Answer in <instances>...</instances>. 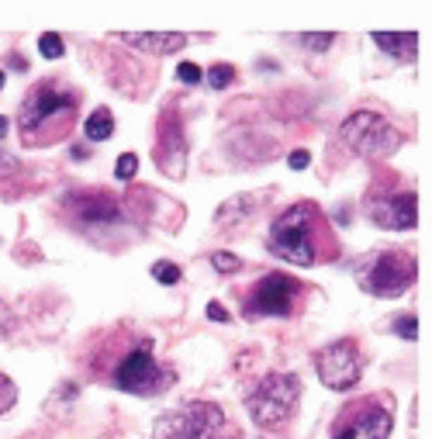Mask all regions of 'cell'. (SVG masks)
I'll list each match as a JSON object with an SVG mask.
<instances>
[{"label":"cell","mask_w":432,"mask_h":439,"mask_svg":"<svg viewBox=\"0 0 432 439\" xmlns=\"http://www.w3.org/2000/svg\"><path fill=\"white\" fill-rule=\"evenodd\" d=\"M4 83H7V77H4V73H0V90H4Z\"/></svg>","instance_id":"cell-29"},{"label":"cell","mask_w":432,"mask_h":439,"mask_svg":"<svg viewBox=\"0 0 432 439\" xmlns=\"http://www.w3.org/2000/svg\"><path fill=\"white\" fill-rule=\"evenodd\" d=\"M374 42L381 49H388V56L394 59H405V63H415V52H419V35L415 32H401V35H388V32H377Z\"/></svg>","instance_id":"cell-13"},{"label":"cell","mask_w":432,"mask_h":439,"mask_svg":"<svg viewBox=\"0 0 432 439\" xmlns=\"http://www.w3.org/2000/svg\"><path fill=\"white\" fill-rule=\"evenodd\" d=\"M211 263H215V270H222V274H232V270L242 267V260H239L236 253H215Z\"/></svg>","instance_id":"cell-23"},{"label":"cell","mask_w":432,"mask_h":439,"mask_svg":"<svg viewBox=\"0 0 432 439\" xmlns=\"http://www.w3.org/2000/svg\"><path fill=\"white\" fill-rule=\"evenodd\" d=\"M298 301H301V280L287 274H267L246 298V319H270V315L287 319L298 312Z\"/></svg>","instance_id":"cell-8"},{"label":"cell","mask_w":432,"mask_h":439,"mask_svg":"<svg viewBox=\"0 0 432 439\" xmlns=\"http://www.w3.org/2000/svg\"><path fill=\"white\" fill-rule=\"evenodd\" d=\"M315 367H318V377H322L325 388H332V391H350L353 384H360V377H363V353H360L356 339H336V343H329V346L318 353Z\"/></svg>","instance_id":"cell-9"},{"label":"cell","mask_w":432,"mask_h":439,"mask_svg":"<svg viewBox=\"0 0 432 439\" xmlns=\"http://www.w3.org/2000/svg\"><path fill=\"white\" fill-rule=\"evenodd\" d=\"M367 211L374 218V225L381 229H415L419 222V198L415 191H401V194H377L374 201H367Z\"/></svg>","instance_id":"cell-11"},{"label":"cell","mask_w":432,"mask_h":439,"mask_svg":"<svg viewBox=\"0 0 432 439\" xmlns=\"http://www.w3.org/2000/svg\"><path fill=\"white\" fill-rule=\"evenodd\" d=\"M7 135V118H0V139Z\"/></svg>","instance_id":"cell-28"},{"label":"cell","mask_w":432,"mask_h":439,"mask_svg":"<svg viewBox=\"0 0 432 439\" xmlns=\"http://www.w3.org/2000/svg\"><path fill=\"white\" fill-rule=\"evenodd\" d=\"M83 135H87L90 142H108V139L115 135V115H111L108 108H94V115L83 125Z\"/></svg>","instance_id":"cell-15"},{"label":"cell","mask_w":432,"mask_h":439,"mask_svg":"<svg viewBox=\"0 0 432 439\" xmlns=\"http://www.w3.org/2000/svg\"><path fill=\"white\" fill-rule=\"evenodd\" d=\"M256 194H242V198H232L225 201L222 208H218V225H229V222H239L242 215H249L253 208H256Z\"/></svg>","instance_id":"cell-16"},{"label":"cell","mask_w":432,"mask_h":439,"mask_svg":"<svg viewBox=\"0 0 432 439\" xmlns=\"http://www.w3.org/2000/svg\"><path fill=\"white\" fill-rule=\"evenodd\" d=\"M80 218H87V222H115L118 218V204L111 198H104V194H94V201L83 198L77 208Z\"/></svg>","instance_id":"cell-14"},{"label":"cell","mask_w":432,"mask_h":439,"mask_svg":"<svg viewBox=\"0 0 432 439\" xmlns=\"http://www.w3.org/2000/svg\"><path fill=\"white\" fill-rule=\"evenodd\" d=\"M208 319H211V322H229V312H225L222 305H215V301H211V305H208Z\"/></svg>","instance_id":"cell-27"},{"label":"cell","mask_w":432,"mask_h":439,"mask_svg":"<svg viewBox=\"0 0 432 439\" xmlns=\"http://www.w3.org/2000/svg\"><path fill=\"white\" fill-rule=\"evenodd\" d=\"M394 332H401L405 339H415V336H419V322H415V315L408 312V315L394 319Z\"/></svg>","instance_id":"cell-24"},{"label":"cell","mask_w":432,"mask_h":439,"mask_svg":"<svg viewBox=\"0 0 432 439\" xmlns=\"http://www.w3.org/2000/svg\"><path fill=\"white\" fill-rule=\"evenodd\" d=\"M332 42H336V35H332V32H325V35H301V45H308L312 52H325Z\"/></svg>","instance_id":"cell-25"},{"label":"cell","mask_w":432,"mask_h":439,"mask_svg":"<svg viewBox=\"0 0 432 439\" xmlns=\"http://www.w3.org/2000/svg\"><path fill=\"white\" fill-rule=\"evenodd\" d=\"M353 274H356V284L367 294H374V298H398V294H405L415 284L419 263L405 249H381V253H370V256L356 260Z\"/></svg>","instance_id":"cell-3"},{"label":"cell","mask_w":432,"mask_h":439,"mask_svg":"<svg viewBox=\"0 0 432 439\" xmlns=\"http://www.w3.org/2000/svg\"><path fill=\"white\" fill-rule=\"evenodd\" d=\"M14 401H18V388H14V381L0 374V415H4V412H11V408H14Z\"/></svg>","instance_id":"cell-20"},{"label":"cell","mask_w":432,"mask_h":439,"mask_svg":"<svg viewBox=\"0 0 432 439\" xmlns=\"http://www.w3.org/2000/svg\"><path fill=\"white\" fill-rule=\"evenodd\" d=\"M391 429H394V415L381 401L360 398L343 412L332 439H391Z\"/></svg>","instance_id":"cell-10"},{"label":"cell","mask_w":432,"mask_h":439,"mask_svg":"<svg viewBox=\"0 0 432 439\" xmlns=\"http://www.w3.org/2000/svg\"><path fill=\"white\" fill-rule=\"evenodd\" d=\"M153 277L163 287H173V284H180V267L170 263V260H159V263H153Z\"/></svg>","instance_id":"cell-18"},{"label":"cell","mask_w":432,"mask_h":439,"mask_svg":"<svg viewBox=\"0 0 432 439\" xmlns=\"http://www.w3.org/2000/svg\"><path fill=\"white\" fill-rule=\"evenodd\" d=\"M204 80H208V87H211V90H225L229 83L236 80V70H232L229 63H215V66L204 73Z\"/></svg>","instance_id":"cell-17"},{"label":"cell","mask_w":432,"mask_h":439,"mask_svg":"<svg viewBox=\"0 0 432 439\" xmlns=\"http://www.w3.org/2000/svg\"><path fill=\"white\" fill-rule=\"evenodd\" d=\"M339 139H343V146L350 153L370 163L391 160L398 153V146H401V132L377 111H353L339 125Z\"/></svg>","instance_id":"cell-5"},{"label":"cell","mask_w":432,"mask_h":439,"mask_svg":"<svg viewBox=\"0 0 432 439\" xmlns=\"http://www.w3.org/2000/svg\"><path fill=\"white\" fill-rule=\"evenodd\" d=\"M177 80L187 83V87H194V83L204 80V73H201L197 63H180V66H177Z\"/></svg>","instance_id":"cell-22"},{"label":"cell","mask_w":432,"mask_h":439,"mask_svg":"<svg viewBox=\"0 0 432 439\" xmlns=\"http://www.w3.org/2000/svg\"><path fill=\"white\" fill-rule=\"evenodd\" d=\"M308 160H312V156H308V153H305V149H298V153H291V170H305V166H308Z\"/></svg>","instance_id":"cell-26"},{"label":"cell","mask_w":432,"mask_h":439,"mask_svg":"<svg viewBox=\"0 0 432 439\" xmlns=\"http://www.w3.org/2000/svg\"><path fill=\"white\" fill-rule=\"evenodd\" d=\"M225 426V412L215 401H187L153 426V439H215Z\"/></svg>","instance_id":"cell-7"},{"label":"cell","mask_w":432,"mask_h":439,"mask_svg":"<svg viewBox=\"0 0 432 439\" xmlns=\"http://www.w3.org/2000/svg\"><path fill=\"white\" fill-rule=\"evenodd\" d=\"M135 173H139V156H135V153H125V156H118L115 177H118V180H132Z\"/></svg>","instance_id":"cell-21"},{"label":"cell","mask_w":432,"mask_h":439,"mask_svg":"<svg viewBox=\"0 0 432 439\" xmlns=\"http://www.w3.org/2000/svg\"><path fill=\"white\" fill-rule=\"evenodd\" d=\"M121 42H128V45H135V49H142V52H153V56H170V52H180L184 45H187V35H180V32H149V35H135V32H121L118 35Z\"/></svg>","instance_id":"cell-12"},{"label":"cell","mask_w":432,"mask_h":439,"mask_svg":"<svg viewBox=\"0 0 432 439\" xmlns=\"http://www.w3.org/2000/svg\"><path fill=\"white\" fill-rule=\"evenodd\" d=\"M270 253L294 263V267H315L322 260H329V253L322 246H332L329 232H325V218L312 201H298L287 211H280L270 225L267 236Z\"/></svg>","instance_id":"cell-1"},{"label":"cell","mask_w":432,"mask_h":439,"mask_svg":"<svg viewBox=\"0 0 432 439\" xmlns=\"http://www.w3.org/2000/svg\"><path fill=\"white\" fill-rule=\"evenodd\" d=\"M111 384L118 391L139 395V398H156L173 384V370L159 367V360L153 357V343H139L135 350H128L118 360V367L111 374Z\"/></svg>","instance_id":"cell-6"},{"label":"cell","mask_w":432,"mask_h":439,"mask_svg":"<svg viewBox=\"0 0 432 439\" xmlns=\"http://www.w3.org/2000/svg\"><path fill=\"white\" fill-rule=\"evenodd\" d=\"M77 121V94L52 80L35 83L18 111V132L25 146H49L70 135Z\"/></svg>","instance_id":"cell-2"},{"label":"cell","mask_w":432,"mask_h":439,"mask_svg":"<svg viewBox=\"0 0 432 439\" xmlns=\"http://www.w3.org/2000/svg\"><path fill=\"white\" fill-rule=\"evenodd\" d=\"M301 398V381L294 374H267L246 391V412L260 429L284 426Z\"/></svg>","instance_id":"cell-4"},{"label":"cell","mask_w":432,"mask_h":439,"mask_svg":"<svg viewBox=\"0 0 432 439\" xmlns=\"http://www.w3.org/2000/svg\"><path fill=\"white\" fill-rule=\"evenodd\" d=\"M39 52L45 56V59H59L63 52H66V45H63V39L56 35V32H45L39 39Z\"/></svg>","instance_id":"cell-19"}]
</instances>
